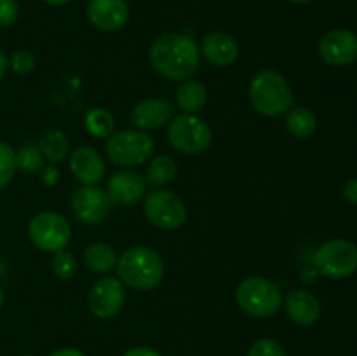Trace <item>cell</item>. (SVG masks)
Wrapping results in <instances>:
<instances>
[{
  "instance_id": "36",
  "label": "cell",
  "mask_w": 357,
  "mask_h": 356,
  "mask_svg": "<svg viewBox=\"0 0 357 356\" xmlns=\"http://www.w3.org/2000/svg\"><path fill=\"white\" fill-rule=\"evenodd\" d=\"M289 2H293V3H298V6H303V3H309L310 0H289Z\"/></svg>"
},
{
  "instance_id": "12",
  "label": "cell",
  "mask_w": 357,
  "mask_h": 356,
  "mask_svg": "<svg viewBox=\"0 0 357 356\" xmlns=\"http://www.w3.org/2000/svg\"><path fill=\"white\" fill-rule=\"evenodd\" d=\"M319 56L331 66L351 65L357 59V35L345 28L326 31L319 40Z\"/></svg>"
},
{
  "instance_id": "31",
  "label": "cell",
  "mask_w": 357,
  "mask_h": 356,
  "mask_svg": "<svg viewBox=\"0 0 357 356\" xmlns=\"http://www.w3.org/2000/svg\"><path fill=\"white\" fill-rule=\"evenodd\" d=\"M344 195L349 202L357 206V177L351 178L344 187Z\"/></svg>"
},
{
  "instance_id": "37",
  "label": "cell",
  "mask_w": 357,
  "mask_h": 356,
  "mask_svg": "<svg viewBox=\"0 0 357 356\" xmlns=\"http://www.w3.org/2000/svg\"><path fill=\"white\" fill-rule=\"evenodd\" d=\"M2 304H3V290L2 286H0V307H2Z\"/></svg>"
},
{
  "instance_id": "13",
  "label": "cell",
  "mask_w": 357,
  "mask_h": 356,
  "mask_svg": "<svg viewBox=\"0 0 357 356\" xmlns=\"http://www.w3.org/2000/svg\"><path fill=\"white\" fill-rule=\"evenodd\" d=\"M107 194L112 205L131 206L136 205L145 195L146 181L139 173L131 170H122L108 178Z\"/></svg>"
},
{
  "instance_id": "38",
  "label": "cell",
  "mask_w": 357,
  "mask_h": 356,
  "mask_svg": "<svg viewBox=\"0 0 357 356\" xmlns=\"http://www.w3.org/2000/svg\"><path fill=\"white\" fill-rule=\"evenodd\" d=\"M23 356H33V355H23Z\"/></svg>"
},
{
  "instance_id": "4",
  "label": "cell",
  "mask_w": 357,
  "mask_h": 356,
  "mask_svg": "<svg viewBox=\"0 0 357 356\" xmlns=\"http://www.w3.org/2000/svg\"><path fill=\"white\" fill-rule=\"evenodd\" d=\"M237 304L244 313L255 318H268L278 313L282 306L279 286L271 279L253 276L237 286Z\"/></svg>"
},
{
  "instance_id": "11",
  "label": "cell",
  "mask_w": 357,
  "mask_h": 356,
  "mask_svg": "<svg viewBox=\"0 0 357 356\" xmlns=\"http://www.w3.org/2000/svg\"><path fill=\"white\" fill-rule=\"evenodd\" d=\"M126 302L124 285L119 278H101L89 292V309L100 320L117 316Z\"/></svg>"
},
{
  "instance_id": "15",
  "label": "cell",
  "mask_w": 357,
  "mask_h": 356,
  "mask_svg": "<svg viewBox=\"0 0 357 356\" xmlns=\"http://www.w3.org/2000/svg\"><path fill=\"white\" fill-rule=\"evenodd\" d=\"M87 17L103 31L121 30L129 20V7L126 0H89Z\"/></svg>"
},
{
  "instance_id": "23",
  "label": "cell",
  "mask_w": 357,
  "mask_h": 356,
  "mask_svg": "<svg viewBox=\"0 0 357 356\" xmlns=\"http://www.w3.org/2000/svg\"><path fill=\"white\" fill-rule=\"evenodd\" d=\"M178 175V164L171 156H157L146 168L145 181L152 187L171 184Z\"/></svg>"
},
{
  "instance_id": "22",
  "label": "cell",
  "mask_w": 357,
  "mask_h": 356,
  "mask_svg": "<svg viewBox=\"0 0 357 356\" xmlns=\"http://www.w3.org/2000/svg\"><path fill=\"white\" fill-rule=\"evenodd\" d=\"M317 128V117L312 110L307 107H296L288 110L286 115V129L291 133L295 138L305 140L314 135Z\"/></svg>"
},
{
  "instance_id": "33",
  "label": "cell",
  "mask_w": 357,
  "mask_h": 356,
  "mask_svg": "<svg viewBox=\"0 0 357 356\" xmlns=\"http://www.w3.org/2000/svg\"><path fill=\"white\" fill-rule=\"evenodd\" d=\"M49 356H84V353H80L79 349L75 348H63V349H58V351H54Z\"/></svg>"
},
{
  "instance_id": "32",
  "label": "cell",
  "mask_w": 357,
  "mask_h": 356,
  "mask_svg": "<svg viewBox=\"0 0 357 356\" xmlns=\"http://www.w3.org/2000/svg\"><path fill=\"white\" fill-rule=\"evenodd\" d=\"M124 356H160V353H157L155 349L145 348V346H138V348H132L126 353Z\"/></svg>"
},
{
  "instance_id": "28",
  "label": "cell",
  "mask_w": 357,
  "mask_h": 356,
  "mask_svg": "<svg viewBox=\"0 0 357 356\" xmlns=\"http://www.w3.org/2000/svg\"><path fill=\"white\" fill-rule=\"evenodd\" d=\"M248 356H286V351L274 339H260L251 346Z\"/></svg>"
},
{
  "instance_id": "14",
  "label": "cell",
  "mask_w": 357,
  "mask_h": 356,
  "mask_svg": "<svg viewBox=\"0 0 357 356\" xmlns=\"http://www.w3.org/2000/svg\"><path fill=\"white\" fill-rule=\"evenodd\" d=\"M70 171L82 185H100L107 173V166L98 150L84 145L77 147L70 156Z\"/></svg>"
},
{
  "instance_id": "10",
  "label": "cell",
  "mask_w": 357,
  "mask_h": 356,
  "mask_svg": "<svg viewBox=\"0 0 357 356\" xmlns=\"http://www.w3.org/2000/svg\"><path fill=\"white\" fill-rule=\"evenodd\" d=\"M112 201L108 198L107 191L100 185H82L73 192L70 199V208H72L73 216L80 223L86 225H98L105 222L110 215Z\"/></svg>"
},
{
  "instance_id": "9",
  "label": "cell",
  "mask_w": 357,
  "mask_h": 356,
  "mask_svg": "<svg viewBox=\"0 0 357 356\" xmlns=\"http://www.w3.org/2000/svg\"><path fill=\"white\" fill-rule=\"evenodd\" d=\"M143 209L150 223L162 230L178 229L187 220V208L183 201L171 191L150 192L146 195Z\"/></svg>"
},
{
  "instance_id": "27",
  "label": "cell",
  "mask_w": 357,
  "mask_h": 356,
  "mask_svg": "<svg viewBox=\"0 0 357 356\" xmlns=\"http://www.w3.org/2000/svg\"><path fill=\"white\" fill-rule=\"evenodd\" d=\"M51 267L52 272H54L59 279H72L73 276H75L77 269H79V264H77V258L73 257L70 251L61 250L54 253Z\"/></svg>"
},
{
  "instance_id": "25",
  "label": "cell",
  "mask_w": 357,
  "mask_h": 356,
  "mask_svg": "<svg viewBox=\"0 0 357 356\" xmlns=\"http://www.w3.org/2000/svg\"><path fill=\"white\" fill-rule=\"evenodd\" d=\"M17 170L23 173L33 175L44 166V156L40 154L38 147H23L20 152H16Z\"/></svg>"
},
{
  "instance_id": "35",
  "label": "cell",
  "mask_w": 357,
  "mask_h": 356,
  "mask_svg": "<svg viewBox=\"0 0 357 356\" xmlns=\"http://www.w3.org/2000/svg\"><path fill=\"white\" fill-rule=\"evenodd\" d=\"M44 2L49 3V6L58 7V6H65V3H68L70 0H44Z\"/></svg>"
},
{
  "instance_id": "16",
  "label": "cell",
  "mask_w": 357,
  "mask_h": 356,
  "mask_svg": "<svg viewBox=\"0 0 357 356\" xmlns=\"http://www.w3.org/2000/svg\"><path fill=\"white\" fill-rule=\"evenodd\" d=\"M174 107L171 101L162 98H150L143 100L132 107L131 119L135 126L142 131H152V129L162 128L164 124L173 119Z\"/></svg>"
},
{
  "instance_id": "20",
  "label": "cell",
  "mask_w": 357,
  "mask_h": 356,
  "mask_svg": "<svg viewBox=\"0 0 357 356\" xmlns=\"http://www.w3.org/2000/svg\"><path fill=\"white\" fill-rule=\"evenodd\" d=\"M117 253L110 244L93 243L84 251V264L96 274H107L117 265Z\"/></svg>"
},
{
  "instance_id": "5",
  "label": "cell",
  "mask_w": 357,
  "mask_h": 356,
  "mask_svg": "<svg viewBox=\"0 0 357 356\" xmlns=\"http://www.w3.org/2000/svg\"><path fill=\"white\" fill-rule=\"evenodd\" d=\"M153 140L145 131L124 129L112 133L107 140V156L117 166L132 168L149 163L153 154Z\"/></svg>"
},
{
  "instance_id": "29",
  "label": "cell",
  "mask_w": 357,
  "mask_h": 356,
  "mask_svg": "<svg viewBox=\"0 0 357 356\" xmlns=\"http://www.w3.org/2000/svg\"><path fill=\"white\" fill-rule=\"evenodd\" d=\"M9 66L17 75L30 73L35 68V56L30 51H16L9 58Z\"/></svg>"
},
{
  "instance_id": "21",
  "label": "cell",
  "mask_w": 357,
  "mask_h": 356,
  "mask_svg": "<svg viewBox=\"0 0 357 356\" xmlns=\"http://www.w3.org/2000/svg\"><path fill=\"white\" fill-rule=\"evenodd\" d=\"M176 103L185 114L201 112L208 103V89L201 82L187 80L176 91Z\"/></svg>"
},
{
  "instance_id": "18",
  "label": "cell",
  "mask_w": 357,
  "mask_h": 356,
  "mask_svg": "<svg viewBox=\"0 0 357 356\" xmlns=\"http://www.w3.org/2000/svg\"><path fill=\"white\" fill-rule=\"evenodd\" d=\"M201 54L208 59L211 65L230 66L239 56V47L232 35L225 31H213L208 34L201 42Z\"/></svg>"
},
{
  "instance_id": "19",
  "label": "cell",
  "mask_w": 357,
  "mask_h": 356,
  "mask_svg": "<svg viewBox=\"0 0 357 356\" xmlns=\"http://www.w3.org/2000/svg\"><path fill=\"white\" fill-rule=\"evenodd\" d=\"M38 150H40V154L44 156L45 161H49L51 164H58L61 163L66 157V154H68L70 143L61 129L49 128L40 135V140H38Z\"/></svg>"
},
{
  "instance_id": "1",
  "label": "cell",
  "mask_w": 357,
  "mask_h": 356,
  "mask_svg": "<svg viewBox=\"0 0 357 356\" xmlns=\"http://www.w3.org/2000/svg\"><path fill=\"white\" fill-rule=\"evenodd\" d=\"M201 47L192 37L183 34H164L152 42L150 63L169 80H187L201 65Z\"/></svg>"
},
{
  "instance_id": "34",
  "label": "cell",
  "mask_w": 357,
  "mask_h": 356,
  "mask_svg": "<svg viewBox=\"0 0 357 356\" xmlns=\"http://www.w3.org/2000/svg\"><path fill=\"white\" fill-rule=\"evenodd\" d=\"M7 68H9V58L0 51V80H2L3 75L7 73Z\"/></svg>"
},
{
  "instance_id": "6",
  "label": "cell",
  "mask_w": 357,
  "mask_h": 356,
  "mask_svg": "<svg viewBox=\"0 0 357 356\" xmlns=\"http://www.w3.org/2000/svg\"><path fill=\"white\" fill-rule=\"evenodd\" d=\"M167 136L174 149L188 156H197L208 150L213 140L211 129L206 124L204 119L197 117L195 114H185V112L171 119Z\"/></svg>"
},
{
  "instance_id": "3",
  "label": "cell",
  "mask_w": 357,
  "mask_h": 356,
  "mask_svg": "<svg viewBox=\"0 0 357 356\" xmlns=\"http://www.w3.org/2000/svg\"><path fill=\"white\" fill-rule=\"evenodd\" d=\"M250 100L255 110L265 117L286 114L295 103V96L286 79L274 70H264L253 77L250 84Z\"/></svg>"
},
{
  "instance_id": "8",
  "label": "cell",
  "mask_w": 357,
  "mask_h": 356,
  "mask_svg": "<svg viewBox=\"0 0 357 356\" xmlns=\"http://www.w3.org/2000/svg\"><path fill=\"white\" fill-rule=\"evenodd\" d=\"M28 236L38 250L56 253L70 244L72 227L61 213L42 212L30 220Z\"/></svg>"
},
{
  "instance_id": "26",
  "label": "cell",
  "mask_w": 357,
  "mask_h": 356,
  "mask_svg": "<svg viewBox=\"0 0 357 356\" xmlns=\"http://www.w3.org/2000/svg\"><path fill=\"white\" fill-rule=\"evenodd\" d=\"M17 171L16 152L10 145L0 142V191L6 188Z\"/></svg>"
},
{
  "instance_id": "2",
  "label": "cell",
  "mask_w": 357,
  "mask_h": 356,
  "mask_svg": "<svg viewBox=\"0 0 357 356\" xmlns=\"http://www.w3.org/2000/svg\"><path fill=\"white\" fill-rule=\"evenodd\" d=\"M117 276L122 285L146 292L160 285L164 278V262L155 250L149 246H132L119 257Z\"/></svg>"
},
{
  "instance_id": "17",
  "label": "cell",
  "mask_w": 357,
  "mask_h": 356,
  "mask_svg": "<svg viewBox=\"0 0 357 356\" xmlns=\"http://www.w3.org/2000/svg\"><path fill=\"white\" fill-rule=\"evenodd\" d=\"M286 314L293 323L300 325V327H309L314 325L321 316V304L310 292L302 288H295L286 295L282 300Z\"/></svg>"
},
{
  "instance_id": "30",
  "label": "cell",
  "mask_w": 357,
  "mask_h": 356,
  "mask_svg": "<svg viewBox=\"0 0 357 356\" xmlns=\"http://www.w3.org/2000/svg\"><path fill=\"white\" fill-rule=\"evenodd\" d=\"M20 16V6L16 0H0V27H10Z\"/></svg>"
},
{
  "instance_id": "7",
  "label": "cell",
  "mask_w": 357,
  "mask_h": 356,
  "mask_svg": "<svg viewBox=\"0 0 357 356\" xmlns=\"http://www.w3.org/2000/svg\"><path fill=\"white\" fill-rule=\"evenodd\" d=\"M314 265L326 278H349L357 271V246L347 239L326 241L314 253Z\"/></svg>"
},
{
  "instance_id": "24",
  "label": "cell",
  "mask_w": 357,
  "mask_h": 356,
  "mask_svg": "<svg viewBox=\"0 0 357 356\" xmlns=\"http://www.w3.org/2000/svg\"><path fill=\"white\" fill-rule=\"evenodd\" d=\"M84 122H86L87 131L96 138H108L115 128L114 115L105 108H89L86 117H84Z\"/></svg>"
}]
</instances>
